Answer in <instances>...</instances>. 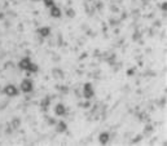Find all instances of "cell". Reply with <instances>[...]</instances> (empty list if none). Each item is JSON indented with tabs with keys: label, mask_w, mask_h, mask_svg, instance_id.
<instances>
[{
	"label": "cell",
	"mask_w": 167,
	"mask_h": 146,
	"mask_svg": "<svg viewBox=\"0 0 167 146\" xmlns=\"http://www.w3.org/2000/svg\"><path fill=\"white\" fill-rule=\"evenodd\" d=\"M35 2H39V0H35Z\"/></svg>",
	"instance_id": "8fae6325"
},
{
	"label": "cell",
	"mask_w": 167,
	"mask_h": 146,
	"mask_svg": "<svg viewBox=\"0 0 167 146\" xmlns=\"http://www.w3.org/2000/svg\"><path fill=\"white\" fill-rule=\"evenodd\" d=\"M51 16H52V17H55V18L60 17V16H61V10H60L58 8H56V7H53V8L51 9Z\"/></svg>",
	"instance_id": "52a82bcc"
},
{
	"label": "cell",
	"mask_w": 167,
	"mask_h": 146,
	"mask_svg": "<svg viewBox=\"0 0 167 146\" xmlns=\"http://www.w3.org/2000/svg\"><path fill=\"white\" fill-rule=\"evenodd\" d=\"M92 95H93V91H92L91 86H89V84H87V86L84 87V97L89 98V97H92Z\"/></svg>",
	"instance_id": "8992f818"
},
{
	"label": "cell",
	"mask_w": 167,
	"mask_h": 146,
	"mask_svg": "<svg viewBox=\"0 0 167 146\" xmlns=\"http://www.w3.org/2000/svg\"><path fill=\"white\" fill-rule=\"evenodd\" d=\"M31 89H33V84L30 80H24L21 83V91L22 92H30Z\"/></svg>",
	"instance_id": "7a4b0ae2"
},
{
	"label": "cell",
	"mask_w": 167,
	"mask_h": 146,
	"mask_svg": "<svg viewBox=\"0 0 167 146\" xmlns=\"http://www.w3.org/2000/svg\"><path fill=\"white\" fill-rule=\"evenodd\" d=\"M46 4L47 5H52V4H53V2H52V0H46Z\"/></svg>",
	"instance_id": "30bf717a"
},
{
	"label": "cell",
	"mask_w": 167,
	"mask_h": 146,
	"mask_svg": "<svg viewBox=\"0 0 167 146\" xmlns=\"http://www.w3.org/2000/svg\"><path fill=\"white\" fill-rule=\"evenodd\" d=\"M30 65H31V62H30V60H27V58H25V60H22V61L19 62V67L22 69V70H29Z\"/></svg>",
	"instance_id": "277c9868"
},
{
	"label": "cell",
	"mask_w": 167,
	"mask_h": 146,
	"mask_svg": "<svg viewBox=\"0 0 167 146\" xmlns=\"http://www.w3.org/2000/svg\"><path fill=\"white\" fill-rule=\"evenodd\" d=\"M55 111H56L57 115H64V114L66 112V109H65V106L62 105V103H58V105L56 106V109H55Z\"/></svg>",
	"instance_id": "3957f363"
},
{
	"label": "cell",
	"mask_w": 167,
	"mask_h": 146,
	"mask_svg": "<svg viewBox=\"0 0 167 146\" xmlns=\"http://www.w3.org/2000/svg\"><path fill=\"white\" fill-rule=\"evenodd\" d=\"M4 93H5L7 96H16L18 92H17V88H16L14 86L10 84V86H7V87L4 88Z\"/></svg>",
	"instance_id": "6da1fadb"
},
{
	"label": "cell",
	"mask_w": 167,
	"mask_h": 146,
	"mask_svg": "<svg viewBox=\"0 0 167 146\" xmlns=\"http://www.w3.org/2000/svg\"><path fill=\"white\" fill-rule=\"evenodd\" d=\"M49 33H51L49 27H41V29L39 30V34H40L41 36H47V35H49Z\"/></svg>",
	"instance_id": "ba28073f"
},
{
	"label": "cell",
	"mask_w": 167,
	"mask_h": 146,
	"mask_svg": "<svg viewBox=\"0 0 167 146\" xmlns=\"http://www.w3.org/2000/svg\"><path fill=\"white\" fill-rule=\"evenodd\" d=\"M99 141H100V143L105 145V143L109 141V134H108V133H101L100 137H99Z\"/></svg>",
	"instance_id": "5b68a950"
},
{
	"label": "cell",
	"mask_w": 167,
	"mask_h": 146,
	"mask_svg": "<svg viewBox=\"0 0 167 146\" xmlns=\"http://www.w3.org/2000/svg\"><path fill=\"white\" fill-rule=\"evenodd\" d=\"M66 129V124L65 123H58L57 126V132H64Z\"/></svg>",
	"instance_id": "9c48e42d"
}]
</instances>
